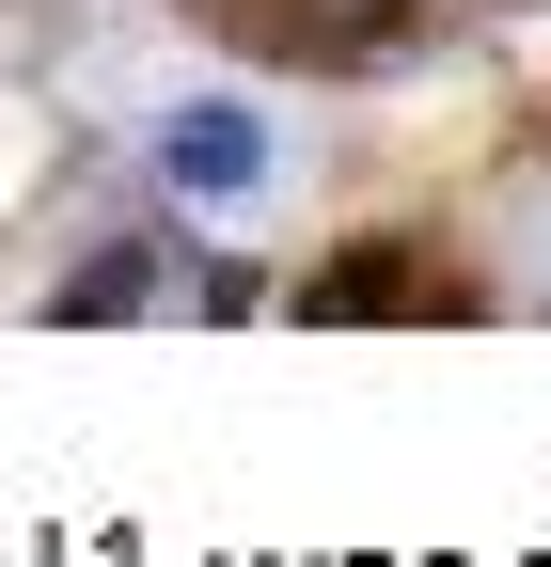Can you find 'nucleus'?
<instances>
[{
    "label": "nucleus",
    "instance_id": "obj_1",
    "mask_svg": "<svg viewBox=\"0 0 551 567\" xmlns=\"http://www.w3.org/2000/svg\"><path fill=\"white\" fill-rule=\"evenodd\" d=\"M158 174H174L189 205H237V189H268V126H252L237 95H189V111L158 126Z\"/></svg>",
    "mask_w": 551,
    "mask_h": 567
},
{
    "label": "nucleus",
    "instance_id": "obj_2",
    "mask_svg": "<svg viewBox=\"0 0 551 567\" xmlns=\"http://www.w3.org/2000/svg\"><path fill=\"white\" fill-rule=\"evenodd\" d=\"M457 300V284L426 268V252H394V237H363V252H331L315 284H300V316H331V331H347V316H441Z\"/></svg>",
    "mask_w": 551,
    "mask_h": 567
},
{
    "label": "nucleus",
    "instance_id": "obj_3",
    "mask_svg": "<svg viewBox=\"0 0 551 567\" xmlns=\"http://www.w3.org/2000/svg\"><path fill=\"white\" fill-rule=\"evenodd\" d=\"M63 316H80V331H95V316H143V252H95L80 284H63Z\"/></svg>",
    "mask_w": 551,
    "mask_h": 567
},
{
    "label": "nucleus",
    "instance_id": "obj_4",
    "mask_svg": "<svg viewBox=\"0 0 551 567\" xmlns=\"http://www.w3.org/2000/svg\"><path fill=\"white\" fill-rule=\"evenodd\" d=\"M378 17H394V0H284V32H300V48H363Z\"/></svg>",
    "mask_w": 551,
    "mask_h": 567
}]
</instances>
